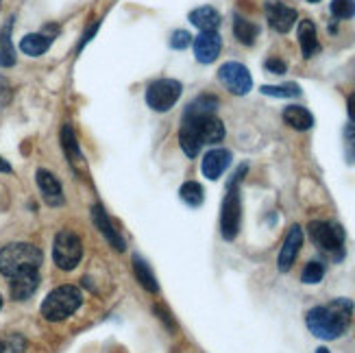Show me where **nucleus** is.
<instances>
[{"label":"nucleus","instance_id":"1","mask_svg":"<svg viewBox=\"0 0 355 353\" xmlns=\"http://www.w3.org/2000/svg\"><path fill=\"white\" fill-rule=\"evenodd\" d=\"M353 301L334 299L327 305H316L305 314V325L320 341H338L351 325Z\"/></svg>","mask_w":355,"mask_h":353},{"label":"nucleus","instance_id":"2","mask_svg":"<svg viewBox=\"0 0 355 353\" xmlns=\"http://www.w3.org/2000/svg\"><path fill=\"white\" fill-rule=\"evenodd\" d=\"M225 137V125L216 114L183 116L179 144L188 157H196L205 144H218Z\"/></svg>","mask_w":355,"mask_h":353},{"label":"nucleus","instance_id":"3","mask_svg":"<svg viewBox=\"0 0 355 353\" xmlns=\"http://www.w3.org/2000/svg\"><path fill=\"white\" fill-rule=\"evenodd\" d=\"M42 251L28 242H11L0 249V273L5 277H15L28 270H40Z\"/></svg>","mask_w":355,"mask_h":353},{"label":"nucleus","instance_id":"4","mask_svg":"<svg viewBox=\"0 0 355 353\" xmlns=\"http://www.w3.org/2000/svg\"><path fill=\"white\" fill-rule=\"evenodd\" d=\"M83 303V295L76 286H59L53 293L44 299L42 303V316L51 323H57V320H64L68 316H72L76 310L81 308Z\"/></svg>","mask_w":355,"mask_h":353},{"label":"nucleus","instance_id":"5","mask_svg":"<svg viewBox=\"0 0 355 353\" xmlns=\"http://www.w3.org/2000/svg\"><path fill=\"white\" fill-rule=\"evenodd\" d=\"M307 234L320 251L331 253L336 259L345 255V229L336 223L327 221H312L307 225Z\"/></svg>","mask_w":355,"mask_h":353},{"label":"nucleus","instance_id":"6","mask_svg":"<svg viewBox=\"0 0 355 353\" xmlns=\"http://www.w3.org/2000/svg\"><path fill=\"white\" fill-rule=\"evenodd\" d=\"M83 257V244L81 238L76 236L70 229H64L55 236L53 244V259L61 270H72L79 266Z\"/></svg>","mask_w":355,"mask_h":353},{"label":"nucleus","instance_id":"7","mask_svg":"<svg viewBox=\"0 0 355 353\" xmlns=\"http://www.w3.org/2000/svg\"><path fill=\"white\" fill-rule=\"evenodd\" d=\"M181 83L175 79H157L146 87V105L153 112H171L175 103L181 98Z\"/></svg>","mask_w":355,"mask_h":353},{"label":"nucleus","instance_id":"8","mask_svg":"<svg viewBox=\"0 0 355 353\" xmlns=\"http://www.w3.org/2000/svg\"><path fill=\"white\" fill-rule=\"evenodd\" d=\"M240 223H242L240 190H238V186H231V188H227V196L223 201V212H220V234L227 242L238 238Z\"/></svg>","mask_w":355,"mask_h":353},{"label":"nucleus","instance_id":"9","mask_svg":"<svg viewBox=\"0 0 355 353\" xmlns=\"http://www.w3.org/2000/svg\"><path fill=\"white\" fill-rule=\"evenodd\" d=\"M218 79L236 96H244L253 89V76L249 68L240 64V61H227V64H223L218 70Z\"/></svg>","mask_w":355,"mask_h":353},{"label":"nucleus","instance_id":"10","mask_svg":"<svg viewBox=\"0 0 355 353\" xmlns=\"http://www.w3.org/2000/svg\"><path fill=\"white\" fill-rule=\"evenodd\" d=\"M192 46H194V57L198 64H214L223 51V37L216 33V31H205V33H200L192 42Z\"/></svg>","mask_w":355,"mask_h":353},{"label":"nucleus","instance_id":"11","mask_svg":"<svg viewBox=\"0 0 355 353\" xmlns=\"http://www.w3.org/2000/svg\"><path fill=\"white\" fill-rule=\"evenodd\" d=\"M301 247H303V229L299 225H292L290 232L286 234L279 257H277V268H279V273H288L292 268Z\"/></svg>","mask_w":355,"mask_h":353},{"label":"nucleus","instance_id":"12","mask_svg":"<svg viewBox=\"0 0 355 353\" xmlns=\"http://www.w3.org/2000/svg\"><path fill=\"white\" fill-rule=\"evenodd\" d=\"M266 20L268 24L277 31V33H288V31L297 24L299 13L297 9H292L284 3H266Z\"/></svg>","mask_w":355,"mask_h":353},{"label":"nucleus","instance_id":"13","mask_svg":"<svg viewBox=\"0 0 355 353\" xmlns=\"http://www.w3.org/2000/svg\"><path fill=\"white\" fill-rule=\"evenodd\" d=\"M231 164V150L227 148H211L209 153L203 155V162H200V173L203 177H207L209 181L220 179L223 173Z\"/></svg>","mask_w":355,"mask_h":353},{"label":"nucleus","instance_id":"14","mask_svg":"<svg viewBox=\"0 0 355 353\" xmlns=\"http://www.w3.org/2000/svg\"><path fill=\"white\" fill-rule=\"evenodd\" d=\"M37 188L44 196V201L51 207H59L64 205V190H61V183L57 181V177L49 171H37Z\"/></svg>","mask_w":355,"mask_h":353},{"label":"nucleus","instance_id":"15","mask_svg":"<svg viewBox=\"0 0 355 353\" xmlns=\"http://www.w3.org/2000/svg\"><path fill=\"white\" fill-rule=\"evenodd\" d=\"M37 286H40V270H28L22 275H15V277H11V284H9L11 299L26 301L37 290Z\"/></svg>","mask_w":355,"mask_h":353},{"label":"nucleus","instance_id":"16","mask_svg":"<svg viewBox=\"0 0 355 353\" xmlns=\"http://www.w3.org/2000/svg\"><path fill=\"white\" fill-rule=\"evenodd\" d=\"M92 221H94V225H96V229L98 232L107 238V242L112 244V247L116 249V251H125V240H122V236L116 232L114 229V225H112V221H110V216L105 214V209H103V205H94L92 207Z\"/></svg>","mask_w":355,"mask_h":353},{"label":"nucleus","instance_id":"17","mask_svg":"<svg viewBox=\"0 0 355 353\" xmlns=\"http://www.w3.org/2000/svg\"><path fill=\"white\" fill-rule=\"evenodd\" d=\"M299 46L305 59H312L320 53V42L316 35V26L312 20H301L299 22Z\"/></svg>","mask_w":355,"mask_h":353},{"label":"nucleus","instance_id":"18","mask_svg":"<svg viewBox=\"0 0 355 353\" xmlns=\"http://www.w3.org/2000/svg\"><path fill=\"white\" fill-rule=\"evenodd\" d=\"M188 20H190L196 28H200V33H205V31H216V28L220 26V22H223L220 13L216 11L214 7H209V5H203V7L192 9L190 15H188Z\"/></svg>","mask_w":355,"mask_h":353},{"label":"nucleus","instance_id":"19","mask_svg":"<svg viewBox=\"0 0 355 353\" xmlns=\"http://www.w3.org/2000/svg\"><path fill=\"white\" fill-rule=\"evenodd\" d=\"M284 122L297 131H310L314 127V116L301 105H290L284 110Z\"/></svg>","mask_w":355,"mask_h":353},{"label":"nucleus","instance_id":"20","mask_svg":"<svg viewBox=\"0 0 355 353\" xmlns=\"http://www.w3.org/2000/svg\"><path fill=\"white\" fill-rule=\"evenodd\" d=\"M53 40H55V37L49 35V33H28V35L22 37L20 49H22V53L28 55V57H40V55H44L46 51L51 49Z\"/></svg>","mask_w":355,"mask_h":353},{"label":"nucleus","instance_id":"21","mask_svg":"<svg viewBox=\"0 0 355 353\" xmlns=\"http://www.w3.org/2000/svg\"><path fill=\"white\" fill-rule=\"evenodd\" d=\"M133 275L144 290H148V293H159V284L155 279V275H153L150 266L140 255H133Z\"/></svg>","mask_w":355,"mask_h":353},{"label":"nucleus","instance_id":"22","mask_svg":"<svg viewBox=\"0 0 355 353\" xmlns=\"http://www.w3.org/2000/svg\"><path fill=\"white\" fill-rule=\"evenodd\" d=\"M11 28H13V18L3 26V31H0V66L3 68L15 66V49L11 42Z\"/></svg>","mask_w":355,"mask_h":353},{"label":"nucleus","instance_id":"23","mask_svg":"<svg viewBox=\"0 0 355 353\" xmlns=\"http://www.w3.org/2000/svg\"><path fill=\"white\" fill-rule=\"evenodd\" d=\"M61 146H64L66 155L70 157V164L74 168L83 166V153H81L79 144H76V135L70 125H64V129H61Z\"/></svg>","mask_w":355,"mask_h":353},{"label":"nucleus","instance_id":"24","mask_svg":"<svg viewBox=\"0 0 355 353\" xmlns=\"http://www.w3.org/2000/svg\"><path fill=\"white\" fill-rule=\"evenodd\" d=\"M234 35L240 44L244 46H253L257 35H259V26L253 24L251 20H246L242 18V15H236V20H234Z\"/></svg>","mask_w":355,"mask_h":353},{"label":"nucleus","instance_id":"25","mask_svg":"<svg viewBox=\"0 0 355 353\" xmlns=\"http://www.w3.org/2000/svg\"><path fill=\"white\" fill-rule=\"evenodd\" d=\"M220 107V101L211 94H200L196 96L188 107H185L183 116H203V114H216V110Z\"/></svg>","mask_w":355,"mask_h":353},{"label":"nucleus","instance_id":"26","mask_svg":"<svg viewBox=\"0 0 355 353\" xmlns=\"http://www.w3.org/2000/svg\"><path fill=\"white\" fill-rule=\"evenodd\" d=\"M179 196H181V201L190 207H200L205 201V192L200 188V183L196 181H185L179 188Z\"/></svg>","mask_w":355,"mask_h":353},{"label":"nucleus","instance_id":"27","mask_svg":"<svg viewBox=\"0 0 355 353\" xmlns=\"http://www.w3.org/2000/svg\"><path fill=\"white\" fill-rule=\"evenodd\" d=\"M261 94L272 98H297L301 96V87L297 83H284V85H261Z\"/></svg>","mask_w":355,"mask_h":353},{"label":"nucleus","instance_id":"28","mask_svg":"<svg viewBox=\"0 0 355 353\" xmlns=\"http://www.w3.org/2000/svg\"><path fill=\"white\" fill-rule=\"evenodd\" d=\"M26 338L22 334H7L0 338V353H24Z\"/></svg>","mask_w":355,"mask_h":353},{"label":"nucleus","instance_id":"29","mask_svg":"<svg viewBox=\"0 0 355 353\" xmlns=\"http://www.w3.org/2000/svg\"><path fill=\"white\" fill-rule=\"evenodd\" d=\"M331 15L336 20H351L355 18V0H331Z\"/></svg>","mask_w":355,"mask_h":353},{"label":"nucleus","instance_id":"30","mask_svg":"<svg viewBox=\"0 0 355 353\" xmlns=\"http://www.w3.org/2000/svg\"><path fill=\"white\" fill-rule=\"evenodd\" d=\"M322 277H325V264L320 262H307L303 273H301V282L303 284H320Z\"/></svg>","mask_w":355,"mask_h":353},{"label":"nucleus","instance_id":"31","mask_svg":"<svg viewBox=\"0 0 355 353\" xmlns=\"http://www.w3.org/2000/svg\"><path fill=\"white\" fill-rule=\"evenodd\" d=\"M343 140H345V157L347 164H355V125H347L343 131Z\"/></svg>","mask_w":355,"mask_h":353},{"label":"nucleus","instance_id":"32","mask_svg":"<svg viewBox=\"0 0 355 353\" xmlns=\"http://www.w3.org/2000/svg\"><path fill=\"white\" fill-rule=\"evenodd\" d=\"M192 42H194L192 35L188 33V31H183V28L175 31V33L171 35V40H168V44H171V49H175V51H185Z\"/></svg>","mask_w":355,"mask_h":353},{"label":"nucleus","instance_id":"33","mask_svg":"<svg viewBox=\"0 0 355 353\" xmlns=\"http://www.w3.org/2000/svg\"><path fill=\"white\" fill-rule=\"evenodd\" d=\"M264 68H266V72H270V74H286V70H288L286 61L277 59V57H270V59H266Z\"/></svg>","mask_w":355,"mask_h":353},{"label":"nucleus","instance_id":"34","mask_svg":"<svg viewBox=\"0 0 355 353\" xmlns=\"http://www.w3.org/2000/svg\"><path fill=\"white\" fill-rule=\"evenodd\" d=\"M98 26H101V20L98 22H94V24H92L87 31H85V35H83V40H81V44H79V51L83 49V46L92 40V37H94V33H96V31H98Z\"/></svg>","mask_w":355,"mask_h":353},{"label":"nucleus","instance_id":"35","mask_svg":"<svg viewBox=\"0 0 355 353\" xmlns=\"http://www.w3.org/2000/svg\"><path fill=\"white\" fill-rule=\"evenodd\" d=\"M347 114H349V118L355 122V92L347 98Z\"/></svg>","mask_w":355,"mask_h":353},{"label":"nucleus","instance_id":"36","mask_svg":"<svg viewBox=\"0 0 355 353\" xmlns=\"http://www.w3.org/2000/svg\"><path fill=\"white\" fill-rule=\"evenodd\" d=\"M0 173H13L11 164L7 160H3V157H0Z\"/></svg>","mask_w":355,"mask_h":353},{"label":"nucleus","instance_id":"37","mask_svg":"<svg viewBox=\"0 0 355 353\" xmlns=\"http://www.w3.org/2000/svg\"><path fill=\"white\" fill-rule=\"evenodd\" d=\"M316 353H331V351H329V349H325V347H318V349H316Z\"/></svg>","mask_w":355,"mask_h":353},{"label":"nucleus","instance_id":"38","mask_svg":"<svg viewBox=\"0 0 355 353\" xmlns=\"http://www.w3.org/2000/svg\"><path fill=\"white\" fill-rule=\"evenodd\" d=\"M307 3H312V5H316V3H320V0H307Z\"/></svg>","mask_w":355,"mask_h":353},{"label":"nucleus","instance_id":"39","mask_svg":"<svg viewBox=\"0 0 355 353\" xmlns=\"http://www.w3.org/2000/svg\"><path fill=\"white\" fill-rule=\"evenodd\" d=\"M0 308H3V297H0Z\"/></svg>","mask_w":355,"mask_h":353},{"label":"nucleus","instance_id":"40","mask_svg":"<svg viewBox=\"0 0 355 353\" xmlns=\"http://www.w3.org/2000/svg\"><path fill=\"white\" fill-rule=\"evenodd\" d=\"M0 3H3V0H0Z\"/></svg>","mask_w":355,"mask_h":353}]
</instances>
